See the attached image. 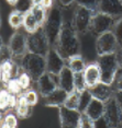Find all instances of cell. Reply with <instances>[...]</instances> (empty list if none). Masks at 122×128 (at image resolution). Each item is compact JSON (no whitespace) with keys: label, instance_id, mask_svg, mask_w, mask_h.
Here are the masks:
<instances>
[{"label":"cell","instance_id":"6da1fadb","mask_svg":"<svg viewBox=\"0 0 122 128\" xmlns=\"http://www.w3.org/2000/svg\"><path fill=\"white\" fill-rule=\"evenodd\" d=\"M55 48L65 60H68L72 57L80 55V42L78 38L77 31L75 30L74 25H73V22L64 21Z\"/></svg>","mask_w":122,"mask_h":128},{"label":"cell","instance_id":"7a4b0ae2","mask_svg":"<svg viewBox=\"0 0 122 128\" xmlns=\"http://www.w3.org/2000/svg\"><path fill=\"white\" fill-rule=\"evenodd\" d=\"M64 24L63 13L58 7L54 6L47 12V18L43 25V30L45 32V35L50 42L51 47H55L57 40L59 37L60 31H62Z\"/></svg>","mask_w":122,"mask_h":128},{"label":"cell","instance_id":"3957f363","mask_svg":"<svg viewBox=\"0 0 122 128\" xmlns=\"http://www.w3.org/2000/svg\"><path fill=\"white\" fill-rule=\"evenodd\" d=\"M96 62H97L101 72V82L112 84L114 82L118 70L120 68L117 53L98 56V59Z\"/></svg>","mask_w":122,"mask_h":128},{"label":"cell","instance_id":"277c9868","mask_svg":"<svg viewBox=\"0 0 122 128\" xmlns=\"http://www.w3.org/2000/svg\"><path fill=\"white\" fill-rule=\"evenodd\" d=\"M21 65L23 71L30 74L33 81H37L42 74L46 72V57L41 55L27 53L21 59Z\"/></svg>","mask_w":122,"mask_h":128},{"label":"cell","instance_id":"5b68a950","mask_svg":"<svg viewBox=\"0 0 122 128\" xmlns=\"http://www.w3.org/2000/svg\"><path fill=\"white\" fill-rule=\"evenodd\" d=\"M51 49V45L43 28L37 30L34 33H30L28 35V53L41 55L46 57L48 50Z\"/></svg>","mask_w":122,"mask_h":128},{"label":"cell","instance_id":"8992f818","mask_svg":"<svg viewBox=\"0 0 122 128\" xmlns=\"http://www.w3.org/2000/svg\"><path fill=\"white\" fill-rule=\"evenodd\" d=\"M96 12L87 9L85 7L77 6L75 8L74 16H73V25L78 34H85L90 31V25L92 21V16Z\"/></svg>","mask_w":122,"mask_h":128},{"label":"cell","instance_id":"52a82bcc","mask_svg":"<svg viewBox=\"0 0 122 128\" xmlns=\"http://www.w3.org/2000/svg\"><path fill=\"white\" fill-rule=\"evenodd\" d=\"M119 19L120 18H113V16L102 12H96L92 16L90 32L98 37L106 32L112 31Z\"/></svg>","mask_w":122,"mask_h":128},{"label":"cell","instance_id":"ba28073f","mask_svg":"<svg viewBox=\"0 0 122 128\" xmlns=\"http://www.w3.org/2000/svg\"><path fill=\"white\" fill-rule=\"evenodd\" d=\"M120 48L117 37L112 31L106 32L97 37L96 40V53L98 56L107 54H113L117 53L118 49Z\"/></svg>","mask_w":122,"mask_h":128},{"label":"cell","instance_id":"9c48e42d","mask_svg":"<svg viewBox=\"0 0 122 128\" xmlns=\"http://www.w3.org/2000/svg\"><path fill=\"white\" fill-rule=\"evenodd\" d=\"M104 117L108 120L111 128H118L122 123V110L113 96L104 103Z\"/></svg>","mask_w":122,"mask_h":128},{"label":"cell","instance_id":"30bf717a","mask_svg":"<svg viewBox=\"0 0 122 128\" xmlns=\"http://www.w3.org/2000/svg\"><path fill=\"white\" fill-rule=\"evenodd\" d=\"M8 45L12 52L13 59L14 58L22 59L23 56L28 53V36H25L21 32H14L10 37Z\"/></svg>","mask_w":122,"mask_h":128},{"label":"cell","instance_id":"8fae6325","mask_svg":"<svg viewBox=\"0 0 122 128\" xmlns=\"http://www.w3.org/2000/svg\"><path fill=\"white\" fill-rule=\"evenodd\" d=\"M65 59L60 56L55 47H51L46 55V71L53 76H58L65 68Z\"/></svg>","mask_w":122,"mask_h":128},{"label":"cell","instance_id":"7c38bea8","mask_svg":"<svg viewBox=\"0 0 122 128\" xmlns=\"http://www.w3.org/2000/svg\"><path fill=\"white\" fill-rule=\"evenodd\" d=\"M81 113L78 110H71L65 106L59 107V120L62 128H78Z\"/></svg>","mask_w":122,"mask_h":128},{"label":"cell","instance_id":"4fadbf2b","mask_svg":"<svg viewBox=\"0 0 122 128\" xmlns=\"http://www.w3.org/2000/svg\"><path fill=\"white\" fill-rule=\"evenodd\" d=\"M55 78H57L56 76H53L46 71L45 74L41 76L40 79L36 81L40 94L42 95L43 98L47 96L48 94H51L52 92L55 91V90L58 88L57 79H55Z\"/></svg>","mask_w":122,"mask_h":128},{"label":"cell","instance_id":"5bb4252c","mask_svg":"<svg viewBox=\"0 0 122 128\" xmlns=\"http://www.w3.org/2000/svg\"><path fill=\"white\" fill-rule=\"evenodd\" d=\"M111 86L112 84L99 82L96 84V86L89 88V91H90L94 98H97V100L106 103V102H108L109 100H111L114 96V91H113Z\"/></svg>","mask_w":122,"mask_h":128},{"label":"cell","instance_id":"9a60e30c","mask_svg":"<svg viewBox=\"0 0 122 128\" xmlns=\"http://www.w3.org/2000/svg\"><path fill=\"white\" fill-rule=\"evenodd\" d=\"M57 83L58 88L65 90L67 93L75 91V74L69 69L67 65L57 76Z\"/></svg>","mask_w":122,"mask_h":128},{"label":"cell","instance_id":"2e32d148","mask_svg":"<svg viewBox=\"0 0 122 128\" xmlns=\"http://www.w3.org/2000/svg\"><path fill=\"white\" fill-rule=\"evenodd\" d=\"M113 18H122V2L120 0H100L99 11Z\"/></svg>","mask_w":122,"mask_h":128},{"label":"cell","instance_id":"e0dca14e","mask_svg":"<svg viewBox=\"0 0 122 128\" xmlns=\"http://www.w3.org/2000/svg\"><path fill=\"white\" fill-rule=\"evenodd\" d=\"M84 77H85L88 89L101 82V72L97 62L89 64L88 66H86L85 70H84Z\"/></svg>","mask_w":122,"mask_h":128},{"label":"cell","instance_id":"ac0fdd59","mask_svg":"<svg viewBox=\"0 0 122 128\" xmlns=\"http://www.w3.org/2000/svg\"><path fill=\"white\" fill-rule=\"evenodd\" d=\"M68 96V93L65 90L57 88L51 94L44 98V104L50 107H60L65 104V101Z\"/></svg>","mask_w":122,"mask_h":128},{"label":"cell","instance_id":"d6986e66","mask_svg":"<svg viewBox=\"0 0 122 128\" xmlns=\"http://www.w3.org/2000/svg\"><path fill=\"white\" fill-rule=\"evenodd\" d=\"M84 113L89 116L92 120H96L104 115V103L97 98H92Z\"/></svg>","mask_w":122,"mask_h":128},{"label":"cell","instance_id":"ffe728a7","mask_svg":"<svg viewBox=\"0 0 122 128\" xmlns=\"http://www.w3.org/2000/svg\"><path fill=\"white\" fill-rule=\"evenodd\" d=\"M0 105H1V112L4 114V112L6 110L9 108H16L17 104H18V98L17 95L10 93L8 90L2 89L1 93H0Z\"/></svg>","mask_w":122,"mask_h":128},{"label":"cell","instance_id":"44dd1931","mask_svg":"<svg viewBox=\"0 0 122 128\" xmlns=\"http://www.w3.org/2000/svg\"><path fill=\"white\" fill-rule=\"evenodd\" d=\"M23 28L30 34V33H34V32H36L37 30H40L41 28H43V25L41 24V22L33 16V13H32L31 11H29V12L24 14Z\"/></svg>","mask_w":122,"mask_h":128},{"label":"cell","instance_id":"7402d4cb","mask_svg":"<svg viewBox=\"0 0 122 128\" xmlns=\"http://www.w3.org/2000/svg\"><path fill=\"white\" fill-rule=\"evenodd\" d=\"M31 107L29 104L27 103L25 98H23V95L21 94L18 98V104L16 106V110H17V114H18L19 117L21 118H27L31 115Z\"/></svg>","mask_w":122,"mask_h":128},{"label":"cell","instance_id":"603a6c76","mask_svg":"<svg viewBox=\"0 0 122 128\" xmlns=\"http://www.w3.org/2000/svg\"><path fill=\"white\" fill-rule=\"evenodd\" d=\"M68 62V67L69 69L74 72V74H77V72H84L86 68V64L84 62L83 57L80 55H77V56L72 57L71 59L67 60Z\"/></svg>","mask_w":122,"mask_h":128},{"label":"cell","instance_id":"cb8c5ba5","mask_svg":"<svg viewBox=\"0 0 122 128\" xmlns=\"http://www.w3.org/2000/svg\"><path fill=\"white\" fill-rule=\"evenodd\" d=\"M8 21H9V24L11 28H14V30H18V28H20L23 25V22H24V13L19 12L17 10H13L9 14Z\"/></svg>","mask_w":122,"mask_h":128},{"label":"cell","instance_id":"d4e9b609","mask_svg":"<svg viewBox=\"0 0 122 128\" xmlns=\"http://www.w3.org/2000/svg\"><path fill=\"white\" fill-rule=\"evenodd\" d=\"M79 98H80V93L77 91L68 93V96L65 101L64 106L71 110H78L79 107Z\"/></svg>","mask_w":122,"mask_h":128},{"label":"cell","instance_id":"484cf974","mask_svg":"<svg viewBox=\"0 0 122 128\" xmlns=\"http://www.w3.org/2000/svg\"><path fill=\"white\" fill-rule=\"evenodd\" d=\"M92 95L90 91H89V89H87L86 91L81 92L80 93V98H79V107H78V110H79L80 113H84L87 108V106L89 105V103L91 102L92 100Z\"/></svg>","mask_w":122,"mask_h":128},{"label":"cell","instance_id":"4316f807","mask_svg":"<svg viewBox=\"0 0 122 128\" xmlns=\"http://www.w3.org/2000/svg\"><path fill=\"white\" fill-rule=\"evenodd\" d=\"M88 89L86 84V80L84 77V72H77L75 74V91L77 92H84Z\"/></svg>","mask_w":122,"mask_h":128},{"label":"cell","instance_id":"83f0119b","mask_svg":"<svg viewBox=\"0 0 122 128\" xmlns=\"http://www.w3.org/2000/svg\"><path fill=\"white\" fill-rule=\"evenodd\" d=\"M76 4L77 6L85 7L87 9L94 11V12H98L99 11L100 0H76Z\"/></svg>","mask_w":122,"mask_h":128},{"label":"cell","instance_id":"f1b7e54d","mask_svg":"<svg viewBox=\"0 0 122 128\" xmlns=\"http://www.w3.org/2000/svg\"><path fill=\"white\" fill-rule=\"evenodd\" d=\"M32 7H33L32 0H18V2H17L16 6H14V8H16L14 10L25 14L32 9Z\"/></svg>","mask_w":122,"mask_h":128},{"label":"cell","instance_id":"f546056e","mask_svg":"<svg viewBox=\"0 0 122 128\" xmlns=\"http://www.w3.org/2000/svg\"><path fill=\"white\" fill-rule=\"evenodd\" d=\"M7 90L9 91L10 93H12V94H14V95H20L22 93V86H20V83H19V81H18V79H12V80H10L9 82H8L7 84ZM23 94V93H22Z\"/></svg>","mask_w":122,"mask_h":128},{"label":"cell","instance_id":"4dcf8cb0","mask_svg":"<svg viewBox=\"0 0 122 128\" xmlns=\"http://www.w3.org/2000/svg\"><path fill=\"white\" fill-rule=\"evenodd\" d=\"M22 95L30 106H34L37 102H39V95H37L36 91H34V90H28V91L24 92Z\"/></svg>","mask_w":122,"mask_h":128},{"label":"cell","instance_id":"1f68e13d","mask_svg":"<svg viewBox=\"0 0 122 128\" xmlns=\"http://www.w3.org/2000/svg\"><path fill=\"white\" fill-rule=\"evenodd\" d=\"M0 55H1V64L13 59V55L9 45H5L4 43L1 44V48H0Z\"/></svg>","mask_w":122,"mask_h":128},{"label":"cell","instance_id":"d6a6232c","mask_svg":"<svg viewBox=\"0 0 122 128\" xmlns=\"http://www.w3.org/2000/svg\"><path fill=\"white\" fill-rule=\"evenodd\" d=\"M1 122L8 128H17L18 127V120H17V117L12 114H7L5 117L1 118Z\"/></svg>","mask_w":122,"mask_h":128},{"label":"cell","instance_id":"836d02e7","mask_svg":"<svg viewBox=\"0 0 122 128\" xmlns=\"http://www.w3.org/2000/svg\"><path fill=\"white\" fill-rule=\"evenodd\" d=\"M79 128H95V120L87 116L85 113H81V117L79 122Z\"/></svg>","mask_w":122,"mask_h":128},{"label":"cell","instance_id":"e575fe53","mask_svg":"<svg viewBox=\"0 0 122 128\" xmlns=\"http://www.w3.org/2000/svg\"><path fill=\"white\" fill-rule=\"evenodd\" d=\"M18 81L20 83V86H22L23 90H27L31 84V81H32V78L30 77V74H28L25 71H22V74L19 76L18 78Z\"/></svg>","mask_w":122,"mask_h":128},{"label":"cell","instance_id":"d590c367","mask_svg":"<svg viewBox=\"0 0 122 128\" xmlns=\"http://www.w3.org/2000/svg\"><path fill=\"white\" fill-rule=\"evenodd\" d=\"M112 32L114 33V35L117 37L119 44H120V47H121V44H122V18H120L118 20V22L115 23Z\"/></svg>","mask_w":122,"mask_h":128},{"label":"cell","instance_id":"8d00e7d4","mask_svg":"<svg viewBox=\"0 0 122 128\" xmlns=\"http://www.w3.org/2000/svg\"><path fill=\"white\" fill-rule=\"evenodd\" d=\"M95 128H111V126L106 119V117L102 116V117L95 120Z\"/></svg>","mask_w":122,"mask_h":128},{"label":"cell","instance_id":"74e56055","mask_svg":"<svg viewBox=\"0 0 122 128\" xmlns=\"http://www.w3.org/2000/svg\"><path fill=\"white\" fill-rule=\"evenodd\" d=\"M114 82H115V90H122V67L119 68Z\"/></svg>","mask_w":122,"mask_h":128},{"label":"cell","instance_id":"f35d334b","mask_svg":"<svg viewBox=\"0 0 122 128\" xmlns=\"http://www.w3.org/2000/svg\"><path fill=\"white\" fill-rule=\"evenodd\" d=\"M114 98L117 100L118 104L120 105L121 110H122V90H117L114 92Z\"/></svg>","mask_w":122,"mask_h":128},{"label":"cell","instance_id":"ab89813d","mask_svg":"<svg viewBox=\"0 0 122 128\" xmlns=\"http://www.w3.org/2000/svg\"><path fill=\"white\" fill-rule=\"evenodd\" d=\"M42 6L44 9H46V10H50L51 8H53L54 6H53V0H43L42 1Z\"/></svg>","mask_w":122,"mask_h":128},{"label":"cell","instance_id":"60d3db41","mask_svg":"<svg viewBox=\"0 0 122 128\" xmlns=\"http://www.w3.org/2000/svg\"><path fill=\"white\" fill-rule=\"evenodd\" d=\"M57 1H58V4L60 6H63V7H68V6L74 4V2H76V0H57Z\"/></svg>","mask_w":122,"mask_h":128},{"label":"cell","instance_id":"b9f144b4","mask_svg":"<svg viewBox=\"0 0 122 128\" xmlns=\"http://www.w3.org/2000/svg\"><path fill=\"white\" fill-rule=\"evenodd\" d=\"M117 57H118L119 65H120V67H122V46L118 49V52H117Z\"/></svg>","mask_w":122,"mask_h":128},{"label":"cell","instance_id":"7bdbcfd3","mask_svg":"<svg viewBox=\"0 0 122 128\" xmlns=\"http://www.w3.org/2000/svg\"><path fill=\"white\" fill-rule=\"evenodd\" d=\"M42 1H43V0H32L33 6H41V4H42Z\"/></svg>","mask_w":122,"mask_h":128},{"label":"cell","instance_id":"ee69618b","mask_svg":"<svg viewBox=\"0 0 122 128\" xmlns=\"http://www.w3.org/2000/svg\"><path fill=\"white\" fill-rule=\"evenodd\" d=\"M6 1H7L9 4H11V6H16V4L18 2V0H6Z\"/></svg>","mask_w":122,"mask_h":128},{"label":"cell","instance_id":"f6af8a7d","mask_svg":"<svg viewBox=\"0 0 122 128\" xmlns=\"http://www.w3.org/2000/svg\"><path fill=\"white\" fill-rule=\"evenodd\" d=\"M120 1H121V2H122V0H120Z\"/></svg>","mask_w":122,"mask_h":128},{"label":"cell","instance_id":"bcb514c9","mask_svg":"<svg viewBox=\"0 0 122 128\" xmlns=\"http://www.w3.org/2000/svg\"><path fill=\"white\" fill-rule=\"evenodd\" d=\"M121 46H122V44H121Z\"/></svg>","mask_w":122,"mask_h":128},{"label":"cell","instance_id":"7dc6e473","mask_svg":"<svg viewBox=\"0 0 122 128\" xmlns=\"http://www.w3.org/2000/svg\"><path fill=\"white\" fill-rule=\"evenodd\" d=\"M78 128H79V127H78Z\"/></svg>","mask_w":122,"mask_h":128}]
</instances>
